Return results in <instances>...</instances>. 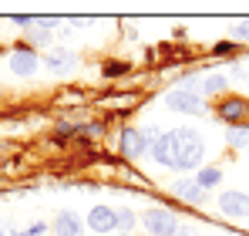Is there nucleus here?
Segmentation results:
<instances>
[{
  "instance_id": "f257e3e1",
  "label": "nucleus",
  "mask_w": 249,
  "mask_h": 236,
  "mask_svg": "<svg viewBox=\"0 0 249 236\" xmlns=\"http://www.w3.org/2000/svg\"><path fill=\"white\" fill-rule=\"evenodd\" d=\"M172 145H175V169H196L202 162V156H206V145H202L196 128L172 132Z\"/></svg>"
},
{
  "instance_id": "f03ea898",
  "label": "nucleus",
  "mask_w": 249,
  "mask_h": 236,
  "mask_svg": "<svg viewBox=\"0 0 249 236\" xmlns=\"http://www.w3.org/2000/svg\"><path fill=\"white\" fill-rule=\"evenodd\" d=\"M165 105L172 112H185V115H202V108H206L202 95H196L192 88H175V91H168Z\"/></svg>"
},
{
  "instance_id": "7ed1b4c3",
  "label": "nucleus",
  "mask_w": 249,
  "mask_h": 236,
  "mask_svg": "<svg viewBox=\"0 0 249 236\" xmlns=\"http://www.w3.org/2000/svg\"><path fill=\"white\" fill-rule=\"evenodd\" d=\"M142 223H145V230L152 236H175V230H178V219L168 209H148L142 216Z\"/></svg>"
},
{
  "instance_id": "20e7f679",
  "label": "nucleus",
  "mask_w": 249,
  "mask_h": 236,
  "mask_svg": "<svg viewBox=\"0 0 249 236\" xmlns=\"http://www.w3.org/2000/svg\"><path fill=\"white\" fill-rule=\"evenodd\" d=\"M37 68H41V58H37L31 47H17V51H10V71H14L17 78H31Z\"/></svg>"
},
{
  "instance_id": "39448f33",
  "label": "nucleus",
  "mask_w": 249,
  "mask_h": 236,
  "mask_svg": "<svg viewBox=\"0 0 249 236\" xmlns=\"http://www.w3.org/2000/svg\"><path fill=\"white\" fill-rule=\"evenodd\" d=\"M148 145H152V135H145L142 128H124V132H122V152H124V158H138Z\"/></svg>"
},
{
  "instance_id": "423d86ee",
  "label": "nucleus",
  "mask_w": 249,
  "mask_h": 236,
  "mask_svg": "<svg viewBox=\"0 0 249 236\" xmlns=\"http://www.w3.org/2000/svg\"><path fill=\"white\" fill-rule=\"evenodd\" d=\"M219 209H222L226 216L249 219V196H243V193H222V199H219Z\"/></svg>"
},
{
  "instance_id": "0eeeda50",
  "label": "nucleus",
  "mask_w": 249,
  "mask_h": 236,
  "mask_svg": "<svg viewBox=\"0 0 249 236\" xmlns=\"http://www.w3.org/2000/svg\"><path fill=\"white\" fill-rule=\"evenodd\" d=\"M88 226H91L94 233H111V230L118 226L115 209H108V206H94V209L88 213Z\"/></svg>"
},
{
  "instance_id": "6e6552de",
  "label": "nucleus",
  "mask_w": 249,
  "mask_h": 236,
  "mask_svg": "<svg viewBox=\"0 0 249 236\" xmlns=\"http://www.w3.org/2000/svg\"><path fill=\"white\" fill-rule=\"evenodd\" d=\"M148 149H152V156L159 158L162 165H175V145H172V132H165V135H155Z\"/></svg>"
},
{
  "instance_id": "1a4fd4ad",
  "label": "nucleus",
  "mask_w": 249,
  "mask_h": 236,
  "mask_svg": "<svg viewBox=\"0 0 249 236\" xmlns=\"http://www.w3.org/2000/svg\"><path fill=\"white\" fill-rule=\"evenodd\" d=\"M54 233L57 236H84V223L74 213H57L54 219Z\"/></svg>"
},
{
  "instance_id": "9d476101",
  "label": "nucleus",
  "mask_w": 249,
  "mask_h": 236,
  "mask_svg": "<svg viewBox=\"0 0 249 236\" xmlns=\"http://www.w3.org/2000/svg\"><path fill=\"white\" fill-rule=\"evenodd\" d=\"M219 115L226 118V121H243L249 115V105L243 98H222V105H219Z\"/></svg>"
},
{
  "instance_id": "9b49d317",
  "label": "nucleus",
  "mask_w": 249,
  "mask_h": 236,
  "mask_svg": "<svg viewBox=\"0 0 249 236\" xmlns=\"http://www.w3.org/2000/svg\"><path fill=\"white\" fill-rule=\"evenodd\" d=\"M172 193L178 199H185V202H202V189L196 186V179H178V182L172 186Z\"/></svg>"
},
{
  "instance_id": "f8f14e48",
  "label": "nucleus",
  "mask_w": 249,
  "mask_h": 236,
  "mask_svg": "<svg viewBox=\"0 0 249 236\" xmlns=\"http://www.w3.org/2000/svg\"><path fill=\"white\" fill-rule=\"evenodd\" d=\"M71 51H54V54H47L44 58V68L47 71H57V75H64V71H71Z\"/></svg>"
},
{
  "instance_id": "ddd939ff",
  "label": "nucleus",
  "mask_w": 249,
  "mask_h": 236,
  "mask_svg": "<svg viewBox=\"0 0 249 236\" xmlns=\"http://www.w3.org/2000/svg\"><path fill=\"white\" fill-rule=\"evenodd\" d=\"M219 179H222V172H219V169H199L196 186H199V189H209V186H215Z\"/></svg>"
},
{
  "instance_id": "4468645a",
  "label": "nucleus",
  "mask_w": 249,
  "mask_h": 236,
  "mask_svg": "<svg viewBox=\"0 0 249 236\" xmlns=\"http://www.w3.org/2000/svg\"><path fill=\"white\" fill-rule=\"evenodd\" d=\"M199 88H202L206 95H212V91H222V88H226V78H222V75H209V78L199 81Z\"/></svg>"
},
{
  "instance_id": "2eb2a0df",
  "label": "nucleus",
  "mask_w": 249,
  "mask_h": 236,
  "mask_svg": "<svg viewBox=\"0 0 249 236\" xmlns=\"http://www.w3.org/2000/svg\"><path fill=\"white\" fill-rule=\"evenodd\" d=\"M229 142H232L236 149H249V128H232V132H229Z\"/></svg>"
},
{
  "instance_id": "dca6fc26",
  "label": "nucleus",
  "mask_w": 249,
  "mask_h": 236,
  "mask_svg": "<svg viewBox=\"0 0 249 236\" xmlns=\"http://www.w3.org/2000/svg\"><path fill=\"white\" fill-rule=\"evenodd\" d=\"M115 219H118V226H122V230H131V226H135V216H131L128 209H118V213H115Z\"/></svg>"
},
{
  "instance_id": "f3484780",
  "label": "nucleus",
  "mask_w": 249,
  "mask_h": 236,
  "mask_svg": "<svg viewBox=\"0 0 249 236\" xmlns=\"http://www.w3.org/2000/svg\"><path fill=\"white\" fill-rule=\"evenodd\" d=\"M236 38L249 40V20H246V24H239V27H236Z\"/></svg>"
},
{
  "instance_id": "a211bd4d",
  "label": "nucleus",
  "mask_w": 249,
  "mask_h": 236,
  "mask_svg": "<svg viewBox=\"0 0 249 236\" xmlns=\"http://www.w3.org/2000/svg\"><path fill=\"white\" fill-rule=\"evenodd\" d=\"M37 233H44V223H34V226H31L24 236H37Z\"/></svg>"
},
{
  "instance_id": "6ab92c4d",
  "label": "nucleus",
  "mask_w": 249,
  "mask_h": 236,
  "mask_svg": "<svg viewBox=\"0 0 249 236\" xmlns=\"http://www.w3.org/2000/svg\"><path fill=\"white\" fill-rule=\"evenodd\" d=\"M175 236H196V233H192L189 226H178V230H175Z\"/></svg>"
},
{
  "instance_id": "aec40b11",
  "label": "nucleus",
  "mask_w": 249,
  "mask_h": 236,
  "mask_svg": "<svg viewBox=\"0 0 249 236\" xmlns=\"http://www.w3.org/2000/svg\"><path fill=\"white\" fill-rule=\"evenodd\" d=\"M0 236H10V233H7V226H0Z\"/></svg>"
}]
</instances>
